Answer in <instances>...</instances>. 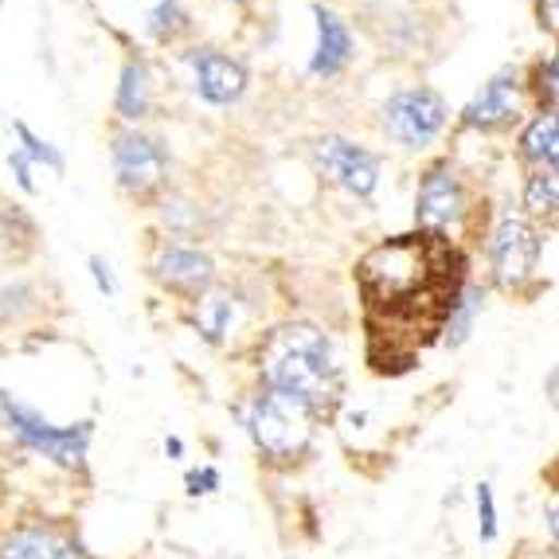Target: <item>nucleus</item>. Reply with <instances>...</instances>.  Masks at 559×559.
<instances>
[{
	"mask_svg": "<svg viewBox=\"0 0 559 559\" xmlns=\"http://www.w3.org/2000/svg\"><path fill=\"white\" fill-rule=\"evenodd\" d=\"M353 278L376 372H383L388 360L411 368L430 341H442V325L469 282L462 247L450 235L423 227L368 247L356 259Z\"/></svg>",
	"mask_w": 559,
	"mask_h": 559,
	"instance_id": "f257e3e1",
	"label": "nucleus"
},
{
	"mask_svg": "<svg viewBox=\"0 0 559 559\" xmlns=\"http://www.w3.org/2000/svg\"><path fill=\"white\" fill-rule=\"evenodd\" d=\"M262 392L282 395L306 415H325L341 400V360L325 329L309 321H286L259 345Z\"/></svg>",
	"mask_w": 559,
	"mask_h": 559,
	"instance_id": "f03ea898",
	"label": "nucleus"
},
{
	"mask_svg": "<svg viewBox=\"0 0 559 559\" xmlns=\"http://www.w3.org/2000/svg\"><path fill=\"white\" fill-rule=\"evenodd\" d=\"M239 419L242 430L251 435L254 450L274 466H289V462L306 457L309 442H313V427H309L313 415H306L282 395L254 392L251 400L239 403Z\"/></svg>",
	"mask_w": 559,
	"mask_h": 559,
	"instance_id": "7ed1b4c3",
	"label": "nucleus"
},
{
	"mask_svg": "<svg viewBox=\"0 0 559 559\" xmlns=\"http://www.w3.org/2000/svg\"><path fill=\"white\" fill-rule=\"evenodd\" d=\"M110 168L114 185L133 200H153L168 188L173 153L160 133L145 126H118L110 133Z\"/></svg>",
	"mask_w": 559,
	"mask_h": 559,
	"instance_id": "20e7f679",
	"label": "nucleus"
},
{
	"mask_svg": "<svg viewBox=\"0 0 559 559\" xmlns=\"http://www.w3.org/2000/svg\"><path fill=\"white\" fill-rule=\"evenodd\" d=\"M0 423L9 427V435L20 447L36 450L47 462H56L63 469H83L86 450H91L94 427L91 423H71V427H59V423L44 419L36 407L20 403L16 395L0 392Z\"/></svg>",
	"mask_w": 559,
	"mask_h": 559,
	"instance_id": "39448f33",
	"label": "nucleus"
},
{
	"mask_svg": "<svg viewBox=\"0 0 559 559\" xmlns=\"http://www.w3.org/2000/svg\"><path fill=\"white\" fill-rule=\"evenodd\" d=\"M450 126V103L435 86H403V91L388 94V103L380 110V130L388 141H395L400 150L423 153L447 133Z\"/></svg>",
	"mask_w": 559,
	"mask_h": 559,
	"instance_id": "423d86ee",
	"label": "nucleus"
},
{
	"mask_svg": "<svg viewBox=\"0 0 559 559\" xmlns=\"http://www.w3.org/2000/svg\"><path fill=\"white\" fill-rule=\"evenodd\" d=\"M544 239L540 227L524 219L521 212H501L485 235V259H489V278L501 289H524L540 271Z\"/></svg>",
	"mask_w": 559,
	"mask_h": 559,
	"instance_id": "0eeeda50",
	"label": "nucleus"
},
{
	"mask_svg": "<svg viewBox=\"0 0 559 559\" xmlns=\"http://www.w3.org/2000/svg\"><path fill=\"white\" fill-rule=\"evenodd\" d=\"M469 207L474 204H469V185L462 168L450 157L430 160L419 177V192H415V227L450 235L454 227L466 224Z\"/></svg>",
	"mask_w": 559,
	"mask_h": 559,
	"instance_id": "6e6552de",
	"label": "nucleus"
},
{
	"mask_svg": "<svg viewBox=\"0 0 559 559\" xmlns=\"http://www.w3.org/2000/svg\"><path fill=\"white\" fill-rule=\"evenodd\" d=\"M309 160L318 168V177H325L329 185H336L356 200H368L380 188V157L345 133H321L309 145Z\"/></svg>",
	"mask_w": 559,
	"mask_h": 559,
	"instance_id": "1a4fd4ad",
	"label": "nucleus"
},
{
	"mask_svg": "<svg viewBox=\"0 0 559 559\" xmlns=\"http://www.w3.org/2000/svg\"><path fill=\"white\" fill-rule=\"evenodd\" d=\"M180 71H185L188 86L204 106H235L242 103V94L251 86L242 59L212 44H197L180 51Z\"/></svg>",
	"mask_w": 559,
	"mask_h": 559,
	"instance_id": "9d476101",
	"label": "nucleus"
},
{
	"mask_svg": "<svg viewBox=\"0 0 559 559\" xmlns=\"http://www.w3.org/2000/svg\"><path fill=\"white\" fill-rule=\"evenodd\" d=\"M521 106H524V75L516 63H504L501 71L485 79L481 86L474 91L457 121H462V130H474V133H501L509 126H516L521 118Z\"/></svg>",
	"mask_w": 559,
	"mask_h": 559,
	"instance_id": "9b49d317",
	"label": "nucleus"
},
{
	"mask_svg": "<svg viewBox=\"0 0 559 559\" xmlns=\"http://www.w3.org/2000/svg\"><path fill=\"white\" fill-rule=\"evenodd\" d=\"M150 274L157 286L173 289V294H185L188 301H197L204 289L215 286V259L204 247L165 239L157 251H153Z\"/></svg>",
	"mask_w": 559,
	"mask_h": 559,
	"instance_id": "f8f14e48",
	"label": "nucleus"
},
{
	"mask_svg": "<svg viewBox=\"0 0 559 559\" xmlns=\"http://www.w3.org/2000/svg\"><path fill=\"white\" fill-rule=\"evenodd\" d=\"M313 28H318V39H313V56H309L306 71L329 83V79L348 71L356 56V36L348 28V20L329 4H313Z\"/></svg>",
	"mask_w": 559,
	"mask_h": 559,
	"instance_id": "ddd939ff",
	"label": "nucleus"
},
{
	"mask_svg": "<svg viewBox=\"0 0 559 559\" xmlns=\"http://www.w3.org/2000/svg\"><path fill=\"white\" fill-rule=\"evenodd\" d=\"M0 559H91L86 548L59 528H16L0 540Z\"/></svg>",
	"mask_w": 559,
	"mask_h": 559,
	"instance_id": "4468645a",
	"label": "nucleus"
},
{
	"mask_svg": "<svg viewBox=\"0 0 559 559\" xmlns=\"http://www.w3.org/2000/svg\"><path fill=\"white\" fill-rule=\"evenodd\" d=\"M114 114L121 126H141L153 114V71L145 59H126L114 86Z\"/></svg>",
	"mask_w": 559,
	"mask_h": 559,
	"instance_id": "2eb2a0df",
	"label": "nucleus"
},
{
	"mask_svg": "<svg viewBox=\"0 0 559 559\" xmlns=\"http://www.w3.org/2000/svg\"><path fill=\"white\" fill-rule=\"evenodd\" d=\"M516 157L528 168H559V121L556 114H532L524 130L516 133Z\"/></svg>",
	"mask_w": 559,
	"mask_h": 559,
	"instance_id": "dca6fc26",
	"label": "nucleus"
},
{
	"mask_svg": "<svg viewBox=\"0 0 559 559\" xmlns=\"http://www.w3.org/2000/svg\"><path fill=\"white\" fill-rule=\"evenodd\" d=\"M235 313H239V301H235L231 289L212 286V289H204L197 301H192V325H197V333L215 348L224 345L227 333H231Z\"/></svg>",
	"mask_w": 559,
	"mask_h": 559,
	"instance_id": "f3484780",
	"label": "nucleus"
},
{
	"mask_svg": "<svg viewBox=\"0 0 559 559\" xmlns=\"http://www.w3.org/2000/svg\"><path fill=\"white\" fill-rule=\"evenodd\" d=\"M145 36L160 47H177L185 36H192V12L185 9V0H157L145 12Z\"/></svg>",
	"mask_w": 559,
	"mask_h": 559,
	"instance_id": "a211bd4d",
	"label": "nucleus"
},
{
	"mask_svg": "<svg viewBox=\"0 0 559 559\" xmlns=\"http://www.w3.org/2000/svg\"><path fill=\"white\" fill-rule=\"evenodd\" d=\"M481 313H485V289L477 286V282H466V286H462V294H457L454 309H450L447 325H442V345H447V348L466 345Z\"/></svg>",
	"mask_w": 559,
	"mask_h": 559,
	"instance_id": "6ab92c4d",
	"label": "nucleus"
},
{
	"mask_svg": "<svg viewBox=\"0 0 559 559\" xmlns=\"http://www.w3.org/2000/svg\"><path fill=\"white\" fill-rule=\"evenodd\" d=\"M521 204H524V219H556V207H559V173H548V168H528V177H524V192H521Z\"/></svg>",
	"mask_w": 559,
	"mask_h": 559,
	"instance_id": "aec40b11",
	"label": "nucleus"
},
{
	"mask_svg": "<svg viewBox=\"0 0 559 559\" xmlns=\"http://www.w3.org/2000/svg\"><path fill=\"white\" fill-rule=\"evenodd\" d=\"M524 94L532 98L536 114H556V98H559V56L548 51L532 63L528 83H524Z\"/></svg>",
	"mask_w": 559,
	"mask_h": 559,
	"instance_id": "412c9836",
	"label": "nucleus"
},
{
	"mask_svg": "<svg viewBox=\"0 0 559 559\" xmlns=\"http://www.w3.org/2000/svg\"><path fill=\"white\" fill-rule=\"evenodd\" d=\"M12 133H16V150L24 153L32 165H36V168L44 165L47 173H59V177H63V173H67V157H63V150H59L56 141L39 138V133L32 130L24 118H12Z\"/></svg>",
	"mask_w": 559,
	"mask_h": 559,
	"instance_id": "4be33fe9",
	"label": "nucleus"
},
{
	"mask_svg": "<svg viewBox=\"0 0 559 559\" xmlns=\"http://www.w3.org/2000/svg\"><path fill=\"white\" fill-rule=\"evenodd\" d=\"M157 219L168 235H192L200 224V212H197V204H188L185 197H160Z\"/></svg>",
	"mask_w": 559,
	"mask_h": 559,
	"instance_id": "5701e85b",
	"label": "nucleus"
},
{
	"mask_svg": "<svg viewBox=\"0 0 559 559\" xmlns=\"http://www.w3.org/2000/svg\"><path fill=\"white\" fill-rule=\"evenodd\" d=\"M474 504H477V536L485 544L497 540V501H493V485L489 481H477L474 485Z\"/></svg>",
	"mask_w": 559,
	"mask_h": 559,
	"instance_id": "b1692460",
	"label": "nucleus"
},
{
	"mask_svg": "<svg viewBox=\"0 0 559 559\" xmlns=\"http://www.w3.org/2000/svg\"><path fill=\"white\" fill-rule=\"evenodd\" d=\"M4 165H9V173H12V180L20 185V192H24V197H36V192H39V185H36V165H32V160L24 157V153H20L16 145H12V150L4 153Z\"/></svg>",
	"mask_w": 559,
	"mask_h": 559,
	"instance_id": "393cba45",
	"label": "nucleus"
},
{
	"mask_svg": "<svg viewBox=\"0 0 559 559\" xmlns=\"http://www.w3.org/2000/svg\"><path fill=\"white\" fill-rule=\"evenodd\" d=\"M86 271H91L94 289H98L106 301L118 298V274H114V266H110V259H106V254H91V259H86Z\"/></svg>",
	"mask_w": 559,
	"mask_h": 559,
	"instance_id": "a878e982",
	"label": "nucleus"
},
{
	"mask_svg": "<svg viewBox=\"0 0 559 559\" xmlns=\"http://www.w3.org/2000/svg\"><path fill=\"white\" fill-rule=\"evenodd\" d=\"M32 301H36V294H32L28 282H9V286H0V309L12 313V318H20V309H32Z\"/></svg>",
	"mask_w": 559,
	"mask_h": 559,
	"instance_id": "bb28decb",
	"label": "nucleus"
},
{
	"mask_svg": "<svg viewBox=\"0 0 559 559\" xmlns=\"http://www.w3.org/2000/svg\"><path fill=\"white\" fill-rule=\"evenodd\" d=\"M219 469L215 466H200V469H188L185 474V485H188V497H212L219 489Z\"/></svg>",
	"mask_w": 559,
	"mask_h": 559,
	"instance_id": "cd10ccee",
	"label": "nucleus"
},
{
	"mask_svg": "<svg viewBox=\"0 0 559 559\" xmlns=\"http://www.w3.org/2000/svg\"><path fill=\"white\" fill-rule=\"evenodd\" d=\"M536 24H540V32L556 36V28H559V0H536Z\"/></svg>",
	"mask_w": 559,
	"mask_h": 559,
	"instance_id": "c85d7f7f",
	"label": "nucleus"
},
{
	"mask_svg": "<svg viewBox=\"0 0 559 559\" xmlns=\"http://www.w3.org/2000/svg\"><path fill=\"white\" fill-rule=\"evenodd\" d=\"M516 559H556V544H548V548H524Z\"/></svg>",
	"mask_w": 559,
	"mask_h": 559,
	"instance_id": "c756f323",
	"label": "nucleus"
},
{
	"mask_svg": "<svg viewBox=\"0 0 559 559\" xmlns=\"http://www.w3.org/2000/svg\"><path fill=\"white\" fill-rule=\"evenodd\" d=\"M165 454L173 457V462H177V457H185V442H180L177 435H168V439H165Z\"/></svg>",
	"mask_w": 559,
	"mask_h": 559,
	"instance_id": "7c9ffc66",
	"label": "nucleus"
},
{
	"mask_svg": "<svg viewBox=\"0 0 559 559\" xmlns=\"http://www.w3.org/2000/svg\"><path fill=\"white\" fill-rule=\"evenodd\" d=\"M548 532H551V540H556V493L548 497Z\"/></svg>",
	"mask_w": 559,
	"mask_h": 559,
	"instance_id": "2f4dec72",
	"label": "nucleus"
},
{
	"mask_svg": "<svg viewBox=\"0 0 559 559\" xmlns=\"http://www.w3.org/2000/svg\"><path fill=\"white\" fill-rule=\"evenodd\" d=\"M224 4H254V0H224Z\"/></svg>",
	"mask_w": 559,
	"mask_h": 559,
	"instance_id": "473e14b6",
	"label": "nucleus"
},
{
	"mask_svg": "<svg viewBox=\"0 0 559 559\" xmlns=\"http://www.w3.org/2000/svg\"><path fill=\"white\" fill-rule=\"evenodd\" d=\"M0 9H4V0H0Z\"/></svg>",
	"mask_w": 559,
	"mask_h": 559,
	"instance_id": "72a5a7b5",
	"label": "nucleus"
}]
</instances>
